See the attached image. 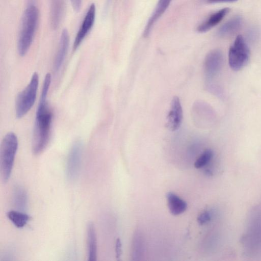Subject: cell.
Instances as JSON below:
<instances>
[{"label": "cell", "instance_id": "cell-1", "mask_svg": "<svg viewBox=\"0 0 261 261\" xmlns=\"http://www.w3.org/2000/svg\"><path fill=\"white\" fill-rule=\"evenodd\" d=\"M51 76L49 73L45 76L41 94L36 110L32 140V151L37 155L42 152L49 142L53 114L47 101Z\"/></svg>", "mask_w": 261, "mask_h": 261}, {"label": "cell", "instance_id": "cell-2", "mask_svg": "<svg viewBox=\"0 0 261 261\" xmlns=\"http://www.w3.org/2000/svg\"><path fill=\"white\" fill-rule=\"evenodd\" d=\"M35 4H28L21 18L17 40V50L20 56L28 53L37 30L39 11Z\"/></svg>", "mask_w": 261, "mask_h": 261}, {"label": "cell", "instance_id": "cell-3", "mask_svg": "<svg viewBox=\"0 0 261 261\" xmlns=\"http://www.w3.org/2000/svg\"><path fill=\"white\" fill-rule=\"evenodd\" d=\"M18 146V139L13 132L8 133L2 141L0 148V173L4 182H6L10 177Z\"/></svg>", "mask_w": 261, "mask_h": 261}, {"label": "cell", "instance_id": "cell-4", "mask_svg": "<svg viewBox=\"0 0 261 261\" xmlns=\"http://www.w3.org/2000/svg\"><path fill=\"white\" fill-rule=\"evenodd\" d=\"M39 85V76L34 72L30 83L17 95L15 102V114L17 118L23 117L34 105Z\"/></svg>", "mask_w": 261, "mask_h": 261}, {"label": "cell", "instance_id": "cell-5", "mask_svg": "<svg viewBox=\"0 0 261 261\" xmlns=\"http://www.w3.org/2000/svg\"><path fill=\"white\" fill-rule=\"evenodd\" d=\"M250 50L248 45L241 35L236 38L228 51V62L230 68L235 71L242 68L248 63Z\"/></svg>", "mask_w": 261, "mask_h": 261}, {"label": "cell", "instance_id": "cell-6", "mask_svg": "<svg viewBox=\"0 0 261 261\" xmlns=\"http://www.w3.org/2000/svg\"><path fill=\"white\" fill-rule=\"evenodd\" d=\"M83 153V143L80 140L72 144L67 158L66 173L71 181L75 180L80 173Z\"/></svg>", "mask_w": 261, "mask_h": 261}, {"label": "cell", "instance_id": "cell-7", "mask_svg": "<svg viewBox=\"0 0 261 261\" xmlns=\"http://www.w3.org/2000/svg\"><path fill=\"white\" fill-rule=\"evenodd\" d=\"M96 6L91 4L88 8L82 23L76 34L73 45V49L76 50L82 43L92 29L95 20Z\"/></svg>", "mask_w": 261, "mask_h": 261}, {"label": "cell", "instance_id": "cell-8", "mask_svg": "<svg viewBox=\"0 0 261 261\" xmlns=\"http://www.w3.org/2000/svg\"><path fill=\"white\" fill-rule=\"evenodd\" d=\"M223 61L222 53L219 49L210 51L205 56L203 69L205 75L208 79L215 77L220 71Z\"/></svg>", "mask_w": 261, "mask_h": 261}, {"label": "cell", "instance_id": "cell-9", "mask_svg": "<svg viewBox=\"0 0 261 261\" xmlns=\"http://www.w3.org/2000/svg\"><path fill=\"white\" fill-rule=\"evenodd\" d=\"M183 117L182 109L178 97L174 96L171 100L170 110L167 117L166 127L175 131L180 127Z\"/></svg>", "mask_w": 261, "mask_h": 261}, {"label": "cell", "instance_id": "cell-10", "mask_svg": "<svg viewBox=\"0 0 261 261\" xmlns=\"http://www.w3.org/2000/svg\"><path fill=\"white\" fill-rule=\"evenodd\" d=\"M172 0H159L143 31V36L147 37L159 19L169 6Z\"/></svg>", "mask_w": 261, "mask_h": 261}, {"label": "cell", "instance_id": "cell-11", "mask_svg": "<svg viewBox=\"0 0 261 261\" xmlns=\"http://www.w3.org/2000/svg\"><path fill=\"white\" fill-rule=\"evenodd\" d=\"M229 8H224L211 14L197 28L200 33H206L219 24L229 12Z\"/></svg>", "mask_w": 261, "mask_h": 261}, {"label": "cell", "instance_id": "cell-12", "mask_svg": "<svg viewBox=\"0 0 261 261\" xmlns=\"http://www.w3.org/2000/svg\"><path fill=\"white\" fill-rule=\"evenodd\" d=\"M69 42L68 32L66 29H64L60 36L58 49L55 59L54 70L55 72H58L60 70L64 61L68 51Z\"/></svg>", "mask_w": 261, "mask_h": 261}, {"label": "cell", "instance_id": "cell-13", "mask_svg": "<svg viewBox=\"0 0 261 261\" xmlns=\"http://www.w3.org/2000/svg\"><path fill=\"white\" fill-rule=\"evenodd\" d=\"M88 260L95 261L97 258V239L94 225L89 222L87 227Z\"/></svg>", "mask_w": 261, "mask_h": 261}, {"label": "cell", "instance_id": "cell-14", "mask_svg": "<svg viewBox=\"0 0 261 261\" xmlns=\"http://www.w3.org/2000/svg\"><path fill=\"white\" fill-rule=\"evenodd\" d=\"M167 205L170 212L173 215H178L184 213L187 208L186 201L172 192L166 194Z\"/></svg>", "mask_w": 261, "mask_h": 261}, {"label": "cell", "instance_id": "cell-15", "mask_svg": "<svg viewBox=\"0 0 261 261\" xmlns=\"http://www.w3.org/2000/svg\"><path fill=\"white\" fill-rule=\"evenodd\" d=\"M64 3L63 0H51L50 20L53 29L58 28L63 14Z\"/></svg>", "mask_w": 261, "mask_h": 261}, {"label": "cell", "instance_id": "cell-16", "mask_svg": "<svg viewBox=\"0 0 261 261\" xmlns=\"http://www.w3.org/2000/svg\"><path fill=\"white\" fill-rule=\"evenodd\" d=\"M242 19L240 16H236L222 25L218 31L221 37H227L236 33L241 27Z\"/></svg>", "mask_w": 261, "mask_h": 261}, {"label": "cell", "instance_id": "cell-17", "mask_svg": "<svg viewBox=\"0 0 261 261\" xmlns=\"http://www.w3.org/2000/svg\"><path fill=\"white\" fill-rule=\"evenodd\" d=\"M13 200L17 210L25 211L28 205V197L25 189L21 186H16L13 189Z\"/></svg>", "mask_w": 261, "mask_h": 261}, {"label": "cell", "instance_id": "cell-18", "mask_svg": "<svg viewBox=\"0 0 261 261\" xmlns=\"http://www.w3.org/2000/svg\"><path fill=\"white\" fill-rule=\"evenodd\" d=\"M8 219L18 228L23 227L30 219V216L23 212L11 210L7 213Z\"/></svg>", "mask_w": 261, "mask_h": 261}, {"label": "cell", "instance_id": "cell-19", "mask_svg": "<svg viewBox=\"0 0 261 261\" xmlns=\"http://www.w3.org/2000/svg\"><path fill=\"white\" fill-rule=\"evenodd\" d=\"M213 156V152L212 150H205L195 161L194 163L195 167L197 169L203 167L210 162Z\"/></svg>", "mask_w": 261, "mask_h": 261}, {"label": "cell", "instance_id": "cell-20", "mask_svg": "<svg viewBox=\"0 0 261 261\" xmlns=\"http://www.w3.org/2000/svg\"><path fill=\"white\" fill-rule=\"evenodd\" d=\"M211 220V215L208 212L205 211L201 213L197 218V222L200 225H203Z\"/></svg>", "mask_w": 261, "mask_h": 261}, {"label": "cell", "instance_id": "cell-21", "mask_svg": "<svg viewBox=\"0 0 261 261\" xmlns=\"http://www.w3.org/2000/svg\"><path fill=\"white\" fill-rule=\"evenodd\" d=\"M115 253L116 257L119 260L122 254V245L119 239H117L116 241Z\"/></svg>", "mask_w": 261, "mask_h": 261}, {"label": "cell", "instance_id": "cell-22", "mask_svg": "<svg viewBox=\"0 0 261 261\" xmlns=\"http://www.w3.org/2000/svg\"><path fill=\"white\" fill-rule=\"evenodd\" d=\"M71 6L74 10L78 12L80 11L82 5L83 0H70Z\"/></svg>", "mask_w": 261, "mask_h": 261}, {"label": "cell", "instance_id": "cell-23", "mask_svg": "<svg viewBox=\"0 0 261 261\" xmlns=\"http://www.w3.org/2000/svg\"><path fill=\"white\" fill-rule=\"evenodd\" d=\"M248 35L250 39L254 40L258 37V32L256 29L253 28L249 30Z\"/></svg>", "mask_w": 261, "mask_h": 261}, {"label": "cell", "instance_id": "cell-24", "mask_svg": "<svg viewBox=\"0 0 261 261\" xmlns=\"http://www.w3.org/2000/svg\"><path fill=\"white\" fill-rule=\"evenodd\" d=\"M210 4H216L220 3L234 2L238 0H207Z\"/></svg>", "mask_w": 261, "mask_h": 261}, {"label": "cell", "instance_id": "cell-25", "mask_svg": "<svg viewBox=\"0 0 261 261\" xmlns=\"http://www.w3.org/2000/svg\"><path fill=\"white\" fill-rule=\"evenodd\" d=\"M112 0H107V3L106 4V7L105 8L106 12L108 8L109 7V6L110 4L111 3V2H112Z\"/></svg>", "mask_w": 261, "mask_h": 261}]
</instances>
